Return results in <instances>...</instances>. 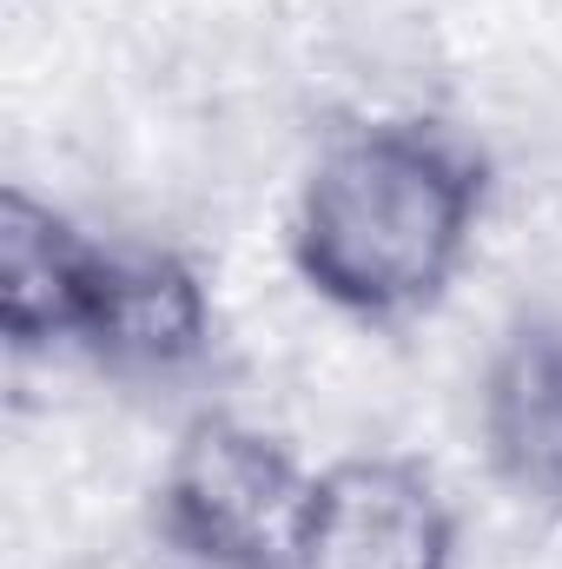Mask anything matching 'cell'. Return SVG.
Returning <instances> with one entry per match:
<instances>
[{
	"instance_id": "cell-1",
	"label": "cell",
	"mask_w": 562,
	"mask_h": 569,
	"mask_svg": "<svg viewBox=\"0 0 562 569\" xmlns=\"http://www.w3.org/2000/svg\"><path fill=\"white\" fill-rule=\"evenodd\" d=\"M496 166L436 113H358L311 146L284 259L298 284L358 325H411L476 259Z\"/></svg>"
},
{
	"instance_id": "cell-2",
	"label": "cell",
	"mask_w": 562,
	"mask_h": 569,
	"mask_svg": "<svg viewBox=\"0 0 562 569\" xmlns=\"http://www.w3.org/2000/svg\"><path fill=\"white\" fill-rule=\"evenodd\" d=\"M318 463L272 425L199 411L152 477V530L185 569H298Z\"/></svg>"
},
{
	"instance_id": "cell-3",
	"label": "cell",
	"mask_w": 562,
	"mask_h": 569,
	"mask_svg": "<svg viewBox=\"0 0 562 569\" xmlns=\"http://www.w3.org/2000/svg\"><path fill=\"white\" fill-rule=\"evenodd\" d=\"M298 569H463V523L443 477L404 450L324 457Z\"/></svg>"
},
{
	"instance_id": "cell-4",
	"label": "cell",
	"mask_w": 562,
	"mask_h": 569,
	"mask_svg": "<svg viewBox=\"0 0 562 569\" xmlns=\"http://www.w3.org/2000/svg\"><path fill=\"white\" fill-rule=\"evenodd\" d=\"M219 345V298L205 272L140 239H107L80 358L113 378H185Z\"/></svg>"
},
{
	"instance_id": "cell-5",
	"label": "cell",
	"mask_w": 562,
	"mask_h": 569,
	"mask_svg": "<svg viewBox=\"0 0 562 569\" xmlns=\"http://www.w3.org/2000/svg\"><path fill=\"white\" fill-rule=\"evenodd\" d=\"M476 437L490 477L562 530V311H516L476 371Z\"/></svg>"
},
{
	"instance_id": "cell-6",
	"label": "cell",
	"mask_w": 562,
	"mask_h": 569,
	"mask_svg": "<svg viewBox=\"0 0 562 569\" xmlns=\"http://www.w3.org/2000/svg\"><path fill=\"white\" fill-rule=\"evenodd\" d=\"M107 239L53 199L0 192V338L13 358H80Z\"/></svg>"
}]
</instances>
